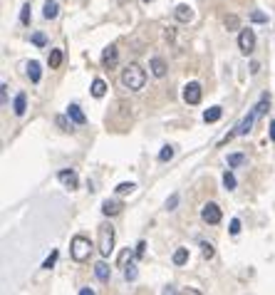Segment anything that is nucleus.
<instances>
[{"label":"nucleus","mask_w":275,"mask_h":295,"mask_svg":"<svg viewBox=\"0 0 275 295\" xmlns=\"http://www.w3.org/2000/svg\"><path fill=\"white\" fill-rule=\"evenodd\" d=\"M149 67H151V75H154V77H159V80L166 77V70H169V67H166V62H164L161 57H151Z\"/></svg>","instance_id":"8"},{"label":"nucleus","mask_w":275,"mask_h":295,"mask_svg":"<svg viewBox=\"0 0 275 295\" xmlns=\"http://www.w3.org/2000/svg\"><path fill=\"white\" fill-rule=\"evenodd\" d=\"M223 186H226L228 191H230V189H235V176H233L230 171H226V174H223Z\"/></svg>","instance_id":"27"},{"label":"nucleus","mask_w":275,"mask_h":295,"mask_svg":"<svg viewBox=\"0 0 275 295\" xmlns=\"http://www.w3.org/2000/svg\"><path fill=\"white\" fill-rule=\"evenodd\" d=\"M122 84H124L127 89H132V92L144 89V84H146V72L141 70V65H137V62L127 65V67L122 70Z\"/></svg>","instance_id":"1"},{"label":"nucleus","mask_w":275,"mask_h":295,"mask_svg":"<svg viewBox=\"0 0 275 295\" xmlns=\"http://www.w3.org/2000/svg\"><path fill=\"white\" fill-rule=\"evenodd\" d=\"M92 293H94L92 288H80V295H92Z\"/></svg>","instance_id":"39"},{"label":"nucleus","mask_w":275,"mask_h":295,"mask_svg":"<svg viewBox=\"0 0 275 295\" xmlns=\"http://www.w3.org/2000/svg\"><path fill=\"white\" fill-rule=\"evenodd\" d=\"M201 97H203V92H201V84H198V82H188V84L183 87V102H186V104H198Z\"/></svg>","instance_id":"6"},{"label":"nucleus","mask_w":275,"mask_h":295,"mask_svg":"<svg viewBox=\"0 0 275 295\" xmlns=\"http://www.w3.org/2000/svg\"><path fill=\"white\" fill-rule=\"evenodd\" d=\"M55 122H57V126H62V129H65V131H67V129H70V124H67V119H65V117H57V119H55Z\"/></svg>","instance_id":"38"},{"label":"nucleus","mask_w":275,"mask_h":295,"mask_svg":"<svg viewBox=\"0 0 275 295\" xmlns=\"http://www.w3.org/2000/svg\"><path fill=\"white\" fill-rule=\"evenodd\" d=\"M122 209H124L122 201H109V199H107V201L102 204V213H104V216H117V213H122Z\"/></svg>","instance_id":"11"},{"label":"nucleus","mask_w":275,"mask_h":295,"mask_svg":"<svg viewBox=\"0 0 275 295\" xmlns=\"http://www.w3.org/2000/svg\"><path fill=\"white\" fill-rule=\"evenodd\" d=\"M255 117H258V114H255V109H253V112H250V114H248V117L238 124V129H235V131H238L240 136H243V134H248V131H250V126H253V122H255Z\"/></svg>","instance_id":"15"},{"label":"nucleus","mask_w":275,"mask_h":295,"mask_svg":"<svg viewBox=\"0 0 275 295\" xmlns=\"http://www.w3.org/2000/svg\"><path fill=\"white\" fill-rule=\"evenodd\" d=\"M0 99H3V104H8V84L0 87Z\"/></svg>","instance_id":"37"},{"label":"nucleus","mask_w":275,"mask_h":295,"mask_svg":"<svg viewBox=\"0 0 275 295\" xmlns=\"http://www.w3.org/2000/svg\"><path fill=\"white\" fill-rule=\"evenodd\" d=\"M238 25H240V23H238V18H235V15L226 18V28H228V30H238Z\"/></svg>","instance_id":"31"},{"label":"nucleus","mask_w":275,"mask_h":295,"mask_svg":"<svg viewBox=\"0 0 275 295\" xmlns=\"http://www.w3.org/2000/svg\"><path fill=\"white\" fill-rule=\"evenodd\" d=\"M57 255H60V253H57V251H52V253H50V258H47V260L43 263V268H45V270H50V268H52V265L57 263Z\"/></svg>","instance_id":"29"},{"label":"nucleus","mask_w":275,"mask_h":295,"mask_svg":"<svg viewBox=\"0 0 275 295\" xmlns=\"http://www.w3.org/2000/svg\"><path fill=\"white\" fill-rule=\"evenodd\" d=\"M124 278H127V280H137V268H134L132 263L124 268Z\"/></svg>","instance_id":"30"},{"label":"nucleus","mask_w":275,"mask_h":295,"mask_svg":"<svg viewBox=\"0 0 275 295\" xmlns=\"http://www.w3.org/2000/svg\"><path fill=\"white\" fill-rule=\"evenodd\" d=\"M144 248H146V243H144V241H139V243H137V248H134L137 258H141V255H144Z\"/></svg>","instance_id":"36"},{"label":"nucleus","mask_w":275,"mask_h":295,"mask_svg":"<svg viewBox=\"0 0 275 295\" xmlns=\"http://www.w3.org/2000/svg\"><path fill=\"white\" fill-rule=\"evenodd\" d=\"M134 255H137V253H134V251H129V248H127V251H122V253H119V268H127V263H129Z\"/></svg>","instance_id":"22"},{"label":"nucleus","mask_w":275,"mask_h":295,"mask_svg":"<svg viewBox=\"0 0 275 295\" xmlns=\"http://www.w3.org/2000/svg\"><path fill=\"white\" fill-rule=\"evenodd\" d=\"M25 109H28V97H25V92H20V94L15 97V102H13V112H15L18 117H23Z\"/></svg>","instance_id":"12"},{"label":"nucleus","mask_w":275,"mask_h":295,"mask_svg":"<svg viewBox=\"0 0 275 295\" xmlns=\"http://www.w3.org/2000/svg\"><path fill=\"white\" fill-rule=\"evenodd\" d=\"M134 189H137V186H134L132 181H124V184H119V186H117V194H119V196H124V194H132Z\"/></svg>","instance_id":"23"},{"label":"nucleus","mask_w":275,"mask_h":295,"mask_svg":"<svg viewBox=\"0 0 275 295\" xmlns=\"http://www.w3.org/2000/svg\"><path fill=\"white\" fill-rule=\"evenodd\" d=\"M270 139L275 141V122H270Z\"/></svg>","instance_id":"40"},{"label":"nucleus","mask_w":275,"mask_h":295,"mask_svg":"<svg viewBox=\"0 0 275 295\" xmlns=\"http://www.w3.org/2000/svg\"><path fill=\"white\" fill-rule=\"evenodd\" d=\"M228 231H230V236H238V233H240V221H238V218H233Z\"/></svg>","instance_id":"33"},{"label":"nucleus","mask_w":275,"mask_h":295,"mask_svg":"<svg viewBox=\"0 0 275 295\" xmlns=\"http://www.w3.org/2000/svg\"><path fill=\"white\" fill-rule=\"evenodd\" d=\"M201 248H203L201 253H203V258H206V260H211V258L216 255V251H213V246H211V243H201Z\"/></svg>","instance_id":"28"},{"label":"nucleus","mask_w":275,"mask_h":295,"mask_svg":"<svg viewBox=\"0 0 275 295\" xmlns=\"http://www.w3.org/2000/svg\"><path fill=\"white\" fill-rule=\"evenodd\" d=\"M201 218H203V223H211V226H216V223H221L223 213H221L218 204H206V206L201 209Z\"/></svg>","instance_id":"4"},{"label":"nucleus","mask_w":275,"mask_h":295,"mask_svg":"<svg viewBox=\"0 0 275 295\" xmlns=\"http://www.w3.org/2000/svg\"><path fill=\"white\" fill-rule=\"evenodd\" d=\"M94 275H97L102 283H107V280H109V275H112V270H109V265H107L104 260H99V263L94 265Z\"/></svg>","instance_id":"16"},{"label":"nucleus","mask_w":275,"mask_h":295,"mask_svg":"<svg viewBox=\"0 0 275 295\" xmlns=\"http://www.w3.org/2000/svg\"><path fill=\"white\" fill-rule=\"evenodd\" d=\"M240 164H245V157H243V154H230V157H228V167H240Z\"/></svg>","instance_id":"26"},{"label":"nucleus","mask_w":275,"mask_h":295,"mask_svg":"<svg viewBox=\"0 0 275 295\" xmlns=\"http://www.w3.org/2000/svg\"><path fill=\"white\" fill-rule=\"evenodd\" d=\"M90 251H92V243H90L87 236H75V238H72V243H70V255H72V260L85 263V260L90 258Z\"/></svg>","instance_id":"2"},{"label":"nucleus","mask_w":275,"mask_h":295,"mask_svg":"<svg viewBox=\"0 0 275 295\" xmlns=\"http://www.w3.org/2000/svg\"><path fill=\"white\" fill-rule=\"evenodd\" d=\"M57 13H60V5L55 3V0H47V3H45V8H43V15H45V20H55V18H57Z\"/></svg>","instance_id":"14"},{"label":"nucleus","mask_w":275,"mask_h":295,"mask_svg":"<svg viewBox=\"0 0 275 295\" xmlns=\"http://www.w3.org/2000/svg\"><path fill=\"white\" fill-rule=\"evenodd\" d=\"M104 92H107V82L104 80H94L92 82V97H104Z\"/></svg>","instance_id":"19"},{"label":"nucleus","mask_w":275,"mask_h":295,"mask_svg":"<svg viewBox=\"0 0 275 295\" xmlns=\"http://www.w3.org/2000/svg\"><path fill=\"white\" fill-rule=\"evenodd\" d=\"M159 159L161 162H171L174 159V146H164V149L159 152Z\"/></svg>","instance_id":"24"},{"label":"nucleus","mask_w":275,"mask_h":295,"mask_svg":"<svg viewBox=\"0 0 275 295\" xmlns=\"http://www.w3.org/2000/svg\"><path fill=\"white\" fill-rule=\"evenodd\" d=\"M117 60H119V52H117L114 45H109V47L104 50V55H102V65H104V67H114Z\"/></svg>","instance_id":"9"},{"label":"nucleus","mask_w":275,"mask_h":295,"mask_svg":"<svg viewBox=\"0 0 275 295\" xmlns=\"http://www.w3.org/2000/svg\"><path fill=\"white\" fill-rule=\"evenodd\" d=\"M238 47H240L243 55H250V52L255 50V33H253V30H240V35H238Z\"/></svg>","instance_id":"5"},{"label":"nucleus","mask_w":275,"mask_h":295,"mask_svg":"<svg viewBox=\"0 0 275 295\" xmlns=\"http://www.w3.org/2000/svg\"><path fill=\"white\" fill-rule=\"evenodd\" d=\"M174 18H176L179 23H191V20H193V10H191L188 5H179V8L174 10Z\"/></svg>","instance_id":"10"},{"label":"nucleus","mask_w":275,"mask_h":295,"mask_svg":"<svg viewBox=\"0 0 275 295\" xmlns=\"http://www.w3.org/2000/svg\"><path fill=\"white\" fill-rule=\"evenodd\" d=\"M221 117H223V109H221V107H211V109H206V112H203V119H206L208 124L218 122Z\"/></svg>","instance_id":"18"},{"label":"nucleus","mask_w":275,"mask_h":295,"mask_svg":"<svg viewBox=\"0 0 275 295\" xmlns=\"http://www.w3.org/2000/svg\"><path fill=\"white\" fill-rule=\"evenodd\" d=\"M174 263L176 265H186L188 263V248H176L174 251Z\"/></svg>","instance_id":"20"},{"label":"nucleus","mask_w":275,"mask_h":295,"mask_svg":"<svg viewBox=\"0 0 275 295\" xmlns=\"http://www.w3.org/2000/svg\"><path fill=\"white\" fill-rule=\"evenodd\" d=\"M176 204H179V194H171V199L166 201V209H169V211H174V209H176Z\"/></svg>","instance_id":"35"},{"label":"nucleus","mask_w":275,"mask_h":295,"mask_svg":"<svg viewBox=\"0 0 275 295\" xmlns=\"http://www.w3.org/2000/svg\"><path fill=\"white\" fill-rule=\"evenodd\" d=\"M141 3H154V0H141Z\"/></svg>","instance_id":"41"},{"label":"nucleus","mask_w":275,"mask_h":295,"mask_svg":"<svg viewBox=\"0 0 275 295\" xmlns=\"http://www.w3.org/2000/svg\"><path fill=\"white\" fill-rule=\"evenodd\" d=\"M57 179H60V184H62L65 189H70V191L80 186V179H77V174H75L72 169H62V171L57 174Z\"/></svg>","instance_id":"7"},{"label":"nucleus","mask_w":275,"mask_h":295,"mask_svg":"<svg viewBox=\"0 0 275 295\" xmlns=\"http://www.w3.org/2000/svg\"><path fill=\"white\" fill-rule=\"evenodd\" d=\"M62 60H65L62 50H50V67H52V70H57V67L62 65Z\"/></svg>","instance_id":"21"},{"label":"nucleus","mask_w":275,"mask_h":295,"mask_svg":"<svg viewBox=\"0 0 275 295\" xmlns=\"http://www.w3.org/2000/svg\"><path fill=\"white\" fill-rule=\"evenodd\" d=\"M250 20H253V23H265L268 18H265V13H258V10H255V13H250Z\"/></svg>","instance_id":"34"},{"label":"nucleus","mask_w":275,"mask_h":295,"mask_svg":"<svg viewBox=\"0 0 275 295\" xmlns=\"http://www.w3.org/2000/svg\"><path fill=\"white\" fill-rule=\"evenodd\" d=\"M67 117H70L75 124H85V122H87V117L82 114V109H80L77 104H70V107H67Z\"/></svg>","instance_id":"13"},{"label":"nucleus","mask_w":275,"mask_h":295,"mask_svg":"<svg viewBox=\"0 0 275 295\" xmlns=\"http://www.w3.org/2000/svg\"><path fill=\"white\" fill-rule=\"evenodd\" d=\"M99 253H102V258H109L112 255V251H114V228L109 226V223H104V226H99Z\"/></svg>","instance_id":"3"},{"label":"nucleus","mask_w":275,"mask_h":295,"mask_svg":"<svg viewBox=\"0 0 275 295\" xmlns=\"http://www.w3.org/2000/svg\"><path fill=\"white\" fill-rule=\"evenodd\" d=\"M33 42H35V45H38V47H43V45H45V42H47V38H45V35H43V33H35V35H33Z\"/></svg>","instance_id":"32"},{"label":"nucleus","mask_w":275,"mask_h":295,"mask_svg":"<svg viewBox=\"0 0 275 295\" xmlns=\"http://www.w3.org/2000/svg\"><path fill=\"white\" fill-rule=\"evenodd\" d=\"M30 18H33L30 5H23V10H20V23H23V25H30Z\"/></svg>","instance_id":"25"},{"label":"nucleus","mask_w":275,"mask_h":295,"mask_svg":"<svg viewBox=\"0 0 275 295\" xmlns=\"http://www.w3.org/2000/svg\"><path fill=\"white\" fill-rule=\"evenodd\" d=\"M28 75H30L33 82H40L43 70H40V62H38V60H30V62H28Z\"/></svg>","instance_id":"17"}]
</instances>
